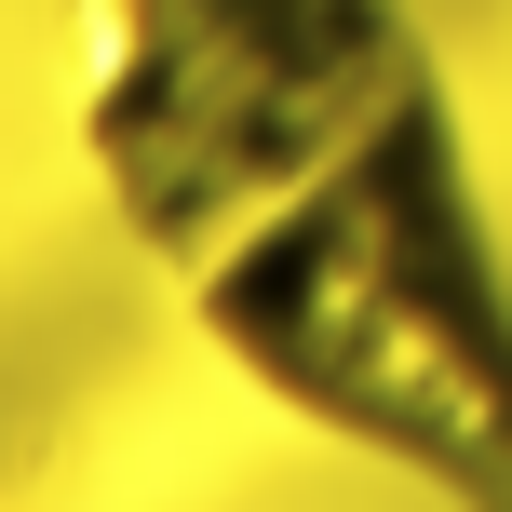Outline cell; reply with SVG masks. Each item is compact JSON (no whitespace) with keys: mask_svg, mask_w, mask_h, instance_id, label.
Listing matches in <instances>:
<instances>
[{"mask_svg":"<svg viewBox=\"0 0 512 512\" xmlns=\"http://www.w3.org/2000/svg\"><path fill=\"white\" fill-rule=\"evenodd\" d=\"M68 122L230 378L512 512V270L418 0H68Z\"/></svg>","mask_w":512,"mask_h":512,"instance_id":"obj_1","label":"cell"}]
</instances>
